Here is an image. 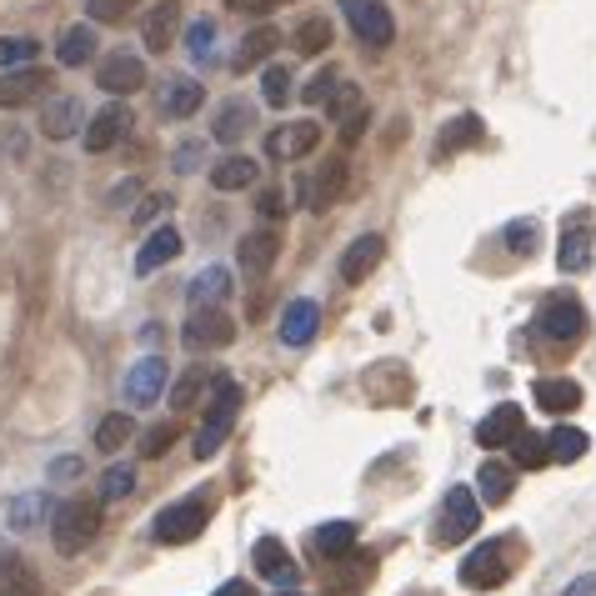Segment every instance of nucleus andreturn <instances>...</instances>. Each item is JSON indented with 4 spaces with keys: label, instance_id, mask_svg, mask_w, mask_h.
Wrapping results in <instances>:
<instances>
[{
    "label": "nucleus",
    "instance_id": "nucleus-1",
    "mask_svg": "<svg viewBox=\"0 0 596 596\" xmlns=\"http://www.w3.org/2000/svg\"><path fill=\"white\" fill-rule=\"evenodd\" d=\"M241 401H246L241 382H226V376H221V382H215V392L206 396V421H201V431H196V456H201V461L226 446L231 426H236Z\"/></svg>",
    "mask_w": 596,
    "mask_h": 596
},
{
    "label": "nucleus",
    "instance_id": "nucleus-2",
    "mask_svg": "<svg viewBox=\"0 0 596 596\" xmlns=\"http://www.w3.org/2000/svg\"><path fill=\"white\" fill-rule=\"evenodd\" d=\"M96 531H101V506L85 496L60 501L56 516H50V541H56L60 557H81L96 541Z\"/></svg>",
    "mask_w": 596,
    "mask_h": 596
},
{
    "label": "nucleus",
    "instance_id": "nucleus-3",
    "mask_svg": "<svg viewBox=\"0 0 596 596\" xmlns=\"http://www.w3.org/2000/svg\"><path fill=\"white\" fill-rule=\"evenodd\" d=\"M206 516H211V506H206L201 496L171 501V506H161V512H155L151 537L161 541V547H186V541H196L206 531Z\"/></svg>",
    "mask_w": 596,
    "mask_h": 596
},
{
    "label": "nucleus",
    "instance_id": "nucleus-4",
    "mask_svg": "<svg viewBox=\"0 0 596 596\" xmlns=\"http://www.w3.org/2000/svg\"><path fill=\"white\" fill-rule=\"evenodd\" d=\"M596 261V226H592V211H576L561 221V250H557V266L566 276H582L592 271Z\"/></svg>",
    "mask_w": 596,
    "mask_h": 596
},
{
    "label": "nucleus",
    "instance_id": "nucleus-5",
    "mask_svg": "<svg viewBox=\"0 0 596 596\" xmlns=\"http://www.w3.org/2000/svg\"><path fill=\"white\" fill-rule=\"evenodd\" d=\"M506 576H512V547L506 541H487L461 561V586H471V592H496V586H506Z\"/></svg>",
    "mask_w": 596,
    "mask_h": 596
},
{
    "label": "nucleus",
    "instance_id": "nucleus-6",
    "mask_svg": "<svg viewBox=\"0 0 596 596\" xmlns=\"http://www.w3.org/2000/svg\"><path fill=\"white\" fill-rule=\"evenodd\" d=\"M537 331L547 336L551 347H576V341L586 336V311H582V301L551 296L547 306L537 311Z\"/></svg>",
    "mask_w": 596,
    "mask_h": 596
},
{
    "label": "nucleus",
    "instance_id": "nucleus-7",
    "mask_svg": "<svg viewBox=\"0 0 596 596\" xmlns=\"http://www.w3.org/2000/svg\"><path fill=\"white\" fill-rule=\"evenodd\" d=\"M481 526V501L471 487H452L442 501V526H436V541L442 547H456V541H466L471 531Z\"/></svg>",
    "mask_w": 596,
    "mask_h": 596
},
{
    "label": "nucleus",
    "instance_id": "nucleus-8",
    "mask_svg": "<svg viewBox=\"0 0 596 596\" xmlns=\"http://www.w3.org/2000/svg\"><path fill=\"white\" fill-rule=\"evenodd\" d=\"M341 11H347L357 40H366L371 50H386L396 40V21H392V11H386L382 0H341Z\"/></svg>",
    "mask_w": 596,
    "mask_h": 596
},
{
    "label": "nucleus",
    "instance_id": "nucleus-9",
    "mask_svg": "<svg viewBox=\"0 0 596 596\" xmlns=\"http://www.w3.org/2000/svg\"><path fill=\"white\" fill-rule=\"evenodd\" d=\"M180 341H186V351H221L236 341V322H231L221 306H201V311H191Z\"/></svg>",
    "mask_w": 596,
    "mask_h": 596
},
{
    "label": "nucleus",
    "instance_id": "nucleus-10",
    "mask_svg": "<svg viewBox=\"0 0 596 596\" xmlns=\"http://www.w3.org/2000/svg\"><path fill=\"white\" fill-rule=\"evenodd\" d=\"M96 85L106 91V96H136V91L145 85L141 56H126V50L106 56V60H101V71H96Z\"/></svg>",
    "mask_w": 596,
    "mask_h": 596
},
{
    "label": "nucleus",
    "instance_id": "nucleus-11",
    "mask_svg": "<svg viewBox=\"0 0 596 596\" xmlns=\"http://www.w3.org/2000/svg\"><path fill=\"white\" fill-rule=\"evenodd\" d=\"M316 331H322V306H316L311 296L287 301V311H281V326H276V336H281L287 347H311V341H316Z\"/></svg>",
    "mask_w": 596,
    "mask_h": 596
},
{
    "label": "nucleus",
    "instance_id": "nucleus-12",
    "mask_svg": "<svg viewBox=\"0 0 596 596\" xmlns=\"http://www.w3.org/2000/svg\"><path fill=\"white\" fill-rule=\"evenodd\" d=\"M136 120H131V110L120 106V101H110V106H101L96 116H91V126H85V151L91 155H106L110 145L120 141V136L131 131Z\"/></svg>",
    "mask_w": 596,
    "mask_h": 596
},
{
    "label": "nucleus",
    "instance_id": "nucleus-13",
    "mask_svg": "<svg viewBox=\"0 0 596 596\" xmlns=\"http://www.w3.org/2000/svg\"><path fill=\"white\" fill-rule=\"evenodd\" d=\"M250 566H256V572H261L271 586H296L301 582V566L291 561V551L281 547L276 537H261L256 547H250Z\"/></svg>",
    "mask_w": 596,
    "mask_h": 596
},
{
    "label": "nucleus",
    "instance_id": "nucleus-14",
    "mask_svg": "<svg viewBox=\"0 0 596 596\" xmlns=\"http://www.w3.org/2000/svg\"><path fill=\"white\" fill-rule=\"evenodd\" d=\"M522 431H526V411L512 401H501V406H491L487 421L477 426V442L487 446V452H496V446H512Z\"/></svg>",
    "mask_w": 596,
    "mask_h": 596
},
{
    "label": "nucleus",
    "instance_id": "nucleus-15",
    "mask_svg": "<svg viewBox=\"0 0 596 596\" xmlns=\"http://www.w3.org/2000/svg\"><path fill=\"white\" fill-rule=\"evenodd\" d=\"M316 145H322V126H316V120H296L287 131L266 136V155H276V161H301V155H311Z\"/></svg>",
    "mask_w": 596,
    "mask_h": 596
},
{
    "label": "nucleus",
    "instance_id": "nucleus-16",
    "mask_svg": "<svg viewBox=\"0 0 596 596\" xmlns=\"http://www.w3.org/2000/svg\"><path fill=\"white\" fill-rule=\"evenodd\" d=\"M161 392H166V357L136 361L131 376H126V401H131V406H151Z\"/></svg>",
    "mask_w": 596,
    "mask_h": 596
},
{
    "label": "nucleus",
    "instance_id": "nucleus-17",
    "mask_svg": "<svg viewBox=\"0 0 596 596\" xmlns=\"http://www.w3.org/2000/svg\"><path fill=\"white\" fill-rule=\"evenodd\" d=\"M176 256H180V231L176 226H155L151 236H145V246L136 250V276L161 271V266H171Z\"/></svg>",
    "mask_w": 596,
    "mask_h": 596
},
{
    "label": "nucleus",
    "instance_id": "nucleus-18",
    "mask_svg": "<svg viewBox=\"0 0 596 596\" xmlns=\"http://www.w3.org/2000/svg\"><path fill=\"white\" fill-rule=\"evenodd\" d=\"M531 401H537L541 411H551V417H572L576 406H582V386L566 382V376H541V382L531 386Z\"/></svg>",
    "mask_w": 596,
    "mask_h": 596
},
{
    "label": "nucleus",
    "instance_id": "nucleus-19",
    "mask_svg": "<svg viewBox=\"0 0 596 596\" xmlns=\"http://www.w3.org/2000/svg\"><path fill=\"white\" fill-rule=\"evenodd\" d=\"M341 186H347V161H331L322 176L301 180V206H311V211H326V206L341 196Z\"/></svg>",
    "mask_w": 596,
    "mask_h": 596
},
{
    "label": "nucleus",
    "instance_id": "nucleus-20",
    "mask_svg": "<svg viewBox=\"0 0 596 596\" xmlns=\"http://www.w3.org/2000/svg\"><path fill=\"white\" fill-rule=\"evenodd\" d=\"M382 250H386V241L382 236H361V241H351L347 246V256H341V276H347L351 287H361L376 266H382Z\"/></svg>",
    "mask_w": 596,
    "mask_h": 596
},
{
    "label": "nucleus",
    "instance_id": "nucleus-21",
    "mask_svg": "<svg viewBox=\"0 0 596 596\" xmlns=\"http://www.w3.org/2000/svg\"><path fill=\"white\" fill-rule=\"evenodd\" d=\"M276 256H281V236L276 231H250L241 241V271L246 276H266L276 266Z\"/></svg>",
    "mask_w": 596,
    "mask_h": 596
},
{
    "label": "nucleus",
    "instance_id": "nucleus-22",
    "mask_svg": "<svg viewBox=\"0 0 596 596\" xmlns=\"http://www.w3.org/2000/svg\"><path fill=\"white\" fill-rule=\"evenodd\" d=\"M226 296H231V271H226V266H206V271H196L191 287H186V301H191V311L221 306Z\"/></svg>",
    "mask_w": 596,
    "mask_h": 596
},
{
    "label": "nucleus",
    "instance_id": "nucleus-23",
    "mask_svg": "<svg viewBox=\"0 0 596 596\" xmlns=\"http://www.w3.org/2000/svg\"><path fill=\"white\" fill-rule=\"evenodd\" d=\"M46 75L40 71H5L0 75V110H15V106H31V101L46 91Z\"/></svg>",
    "mask_w": 596,
    "mask_h": 596
},
{
    "label": "nucleus",
    "instance_id": "nucleus-24",
    "mask_svg": "<svg viewBox=\"0 0 596 596\" xmlns=\"http://www.w3.org/2000/svg\"><path fill=\"white\" fill-rule=\"evenodd\" d=\"M81 120H85V106H81V101H75V96H60V101H50V106H46L40 126H46L50 141H71Z\"/></svg>",
    "mask_w": 596,
    "mask_h": 596
},
{
    "label": "nucleus",
    "instance_id": "nucleus-25",
    "mask_svg": "<svg viewBox=\"0 0 596 596\" xmlns=\"http://www.w3.org/2000/svg\"><path fill=\"white\" fill-rule=\"evenodd\" d=\"M0 596H40V576L25 557H0Z\"/></svg>",
    "mask_w": 596,
    "mask_h": 596
},
{
    "label": "nucleus",
    "instance_id": "nucleus-26",
    "mask_svg": "<svg viewBox=\"0 0 596 596\" xmlns=\"http://www.w3.org/2000/svg\"><path fill=\"white\" fill-rule=\"evenodd\" d=\"M96 46H101V36H96V25H71L66 36H60V46H56V60L60 66H85V60L96 56Z\"/></svg>",
    "mask_w": 596,
    "mask_h": 596
},
{
    "label": "nucleus",
    "instance_id": "nucleus-27",
    "mask_svg": "<svg viewBox=\"0 0 596 596\" xmlns=\"http://www.w3.org/2000/svg\"><path fill=\"white\" fill-rule=\"evenodd\" d=\"M250 180H256V161H250V155H221L211 166L215 191H246Z\"/></svg>",
    "mask_w": 596,
    "mask_h": 596
},
{
    "label": "nucleus",
    "instance_id": "nucleus-28",
    "mask_svg": "<svg viewBox=\"0 0 596 596\" xmlns=\"http://www.w3.org/2000/svg\"><path fill=\"white\" fill-rule=\"evenodd\" d=\"M176 31H180V5H176V0H161V5L145 15V46L166 50L171 40H176Z\"/></svg>",
    "mask_w": 596,
    "mask_h": 596
},
{
    "label": "nucleus",
    "instance_id": "nucleus-29",
    "mask_svg": "<svg viewBox=\"0 0 596 596\" xmlns=\"http://www.w3.org/2000/svg\"><path fill=\"white\" fill-rule=\"evenodd\" d=\"M250 126H256V110L246 106V101H226V106H221V116H215V141L221 145H236L241 136L250 131Z\"/></svg>",
    "mask_w": 596,
    "mask_h": 596
},
{
    "label": "nucleus",
    "instance_id": "nucleus-30",
    "mask_svg": "<svg viewBox=\"0 0 596 596\" xmlns=\"http://www.w3.org/2000/svg\"><path fill=\"white\" fill-rule=\"evenodd\" d=\"M201 101H206V91L196 81H171L166 96H161V116L186 120V116H196V110H201Z\"/></svg>",
    "mask_w": 596,
    "mask_h": 596
},
{
    "label": "nucleus",
    "instance_id": "nucleus-31",
    "mask_svg": "<svg viewBox=\"0 0 596 596\" xmlns=\"http://www.w3.org/2000/svg\"><path fill=\"white\" fill-rule=\"evenodd\" d=\"M512 481H516L512 466H501V461H481V471H477V491H481V501H487V506H501V501L512 496Z\"/></svg>",
    "mask_w": 596,
    "mask_h": 596
},
{
    "label": "nucleus",
    "instance_id": "nucleus-32",
    "mask_svg": "<svg viewBox=\"0 0 596 596\" xmlns=\"http://www.w3.org/2000/svg\"><path fill=\"white\" fill-rule=\"evenodd\" d=\"M481 136H487V126H481L477 116H456L452 126L442 131V141H436V151L442 155H456V151H466V145H477Z\"/></svg>",
    "mask_w": 596,
    "mask_h": 596
},
{
    "label": "nucleus",
    "instance_id": "nucleus-33",
    "mask_svg": "<svg viewBox=\"0 0 596 596\" xmlns=\"http://www.w3.org/2000/svg\"><path fill=\"white\" fill-rule=\"evenodd\" d=\"M46 512H50V496H46V491H36V496L11 501V506H5V522H11L15 531H36Z\"/></svg>",
    "mask_w": 596,
    "mask_h": 596
},
{
    "label": "nucleus",
    "instance_id": "nucleus-34",
    "mask_svg": "<svg viewBox=\"0 0 596 596\" xmlns=\"http://www.w3.org/2000/svg\"><path fill=\"white\" fill-rule=\"evenodd\" d=\"M276 46H281V36H276L271 25H261V31H250V36L241 40V50H236V66H241V71H250V66H261V60L271 56Z\"/></svg>",
    "mask_w": 596,
    "mask_h": 596
},
{
    "label": "nucleus",
    "instance_id": "nucleus-35",
    "mask_svg": "<svg viewBox=\"0 0 596 596\" xmlns=\"http://www.w3.org/2000/svg\"><path fill=\"white\" fill-rule=\"evenodd\" d=\"M547 446H551V461H582L586 446H592V436H586V431H576V426H557L547 436Z\"/></svg>",
    "mask_w": 596,
    "mask_h": 596
},
{
    "label": "nucleus",
    "instance_id": "nucleus-36",
    "mask_svg": "<svg viewBox=\"0 0 596 596\" xmlns=\"http://www.w3.org/2000/svg\"><path fill=\"white\" fill-rule=\"evenodd\" d=\"M186 50H191L196 66L215 60V21H211V15H196V21L186 25Z\"/></svg>",
    "mask_w": 596,
    "mask_h": 596
},
{
    "label": "nucleus",
    "instance_id": "nucleus-37",
    "mask_svg": "<svg viewBox=\"0 0 596 596\" xmlns=\"http://www.w3.org/2000/svg\"><path fill=\"white\" fill-rule=\"evenodd\" d=\"M296 50L301 56H322L326 46H331V21H326V15H311V21H301L296 25Z\"/></svg>",
    "mask_w": 596,
    "mask_h": 596
},
{
    "label": "nucleus",
    "instance_id": "nucleus-38",
    "mask_svg": "<svg viewBox=\"0 0 596 596\" xmlns=\"http://www.w3.org/2000/svg\"><path fill=\"white\" fill-rule=\"evenodd\" d=\"M351 547H357V526L351 522H326L322 531H316V551H322V557H347Z\"/></svg>",
    "mask_w": 596,
    "mask_h": 596
},
{
    "label": "nucleus",
    "instance_id": "nucleus-39",
    "mask_svg": "<svg viewBox=\"0 0 596 596\" xmlns=\"http://www.w3.org/2000/svg\"><path fill=\"white\" fill-rule=\"evenodd\" d=\"M131 431H136L131 417H126V411H116V417H106L96 426V446H101V452H120V446L131 442Z\"/></svg>",
    "mask_w": 596,
    "mask_h": 596
},
{
    "label": "nucleus",
    "instance_id": "nucleus-40",
    "mask_svg": "<svg viewBox=\"0 0 596 596\" xmlns=\"http://www.w3.org/2000/svg\"><path fill=\"white\" fill-rule=\"evenodd\" d=\"M40 40L31 36H0V71H15V66H25V60H36Z\"/></svg>",
    "mask_w": 596,
    "mask_h": 596
},
{
    "label": "nucleus",
    "instance_id": "nucleus-41",
    "mask_svg": "<svg viewBox=\"0 0 596 596\" xmlns=\"http://www.w3.org/2000/svg\"><path fill=\"white\" fill-rule=\"evenodd\" d=\"M512 446H516V466H526V471H537V466L551 461L547 436H531V431H522V436H516Z\"/></svg>",
    "mask_w": 596,
    "mask_h": 596
},
{
    "label": "nucleus",
    "instance_id": "nucleus-42",
    "mask_svg": "<svg viewBox=\"0 0 596 596\" xmlns=\"http://www.w3.org/2000/svg\"><path fill=\"white\" fill-rule=\"evenodd\" d=\"M131 491H136V471H131V466L116 461L106 477H101V501H126Z\"/></svg>",
    "mask_w": 596,
    "mask_h": 596
},
{
    "label": "nucleus",
    "instance_id": "nucleus-43",
    "mask_svg": "<svg viewBox=\"0 0 596 596\" xmlns=\"http://www.w3.org/2000/svg\"><path fill=\"white\" fill-rule=\"evenodd\" d=\"M261 101L266 106H287L291 101V71L287 66H271V71L261 75Z\"/></svg>",
    "mask_w": 596,
    "mask_h": 596
},
{
    "label": "nucleus",
    "instance_id": "nucleus-44",
    "mask_svg": "<svg viewBox=\"0 0 596 596\" xmlns=\"http://www.w3.org/2000/svg\"><path fill=\"white\" fill-rule=\"evenodd\" d=\"M537 241H541L537 221H512V226H506V246H512L516 256H531V250H537Z\"/></svg>",
    "mask_w": 596,
    "mask_h": 596
},
{
    "label": "nucleus",
    "instance_id": "nucleus-45",
    "mask_svg": "<svg viewBox=\"0 0 596 596\" xmlns=\"http://www.w3.org/2000/svg\"><path fill=\"white\" fill-rule=\"evenodd\" d=\"M201 386H206V366H191L176 386H171V406H176V411H186V406L196 401V392H201Z\"/></svg>",
    "mask_w": 596,
    "mask_h": 596
},
{
    "label": "nucleus",
    "instance_id": "nucleus-46",
    "mask_svg": "<svg viewBox=\"0 0 596 596\" xmlns=\"http://www.w3.org/2000/svg\"><path fill=\"white\" fill-rule=\"evenodd\" d=\"M326 110L347 120V116H357V110H366V101H361L357 85H341V81H336V91H331V101H326Z\"/></svg>",
    "mask_w": 596,
    "mask_h": 596
},
{
    "label": "nucleus",
    "instance_id": "nucleus-47",
    "mask_svg": "<svg viewBox=\"0 0 596 596\" xmlns=\"http://www.w3.org/2000/svg\"><path fill=\"white\" fill-rule=\"evenodd\" d=\"M331 91H336V71H316L301 96H306V106H326V101H331Z\"/></svg>",
    "mask_w": 596,
    "mask_h": 596
},
{
    "label": "nucleus",
    "instance_id": "nucleus-48",
    "mask_svg": "<svg viewBox=\"0 0 596 596\" xmlns=\"http://www.w3.org/2000/svg\"><path fill=\"white\" fill-rule=\"evenodd\" d=\"M206 161V145L201 141H186V145H176V155H171V166L180 171V176H186V171H196Z\"/></svg>",
    "mask_w": 596,
    "mask_h": 596
},
{
    "label": "nucleus",
    "instance_id": "nucleus-49",
    "mask_svg": "<svg viewBox=\"0 0 596 596\" xmlns=\"http://www.w3.org/2000/svg\"><path fill=\"white\" fill-rule=\"evenodd\" d=\"M85 11H91V21H120L131 11V0H85Z\"/></svg>",
    "mask_w": 596,
    "mask_h": 596
},
{
    "label": "nucleus",
    "instance_id": "nucleus-50",
    "mask_svg": "<svg viewBox=\"0 0 596 596\" xmlns=\"http://www.w3.org/2000/svg\"><path fill=\"white\" fill-rule=\"evenodd\" d=\"M171 442H176V426H151V431H145V446H141V452H145V456H166Z\"/></svg>",
    "mask_w": 596,
    "mask_h": 596
},
{
    "label": "nucleus",
    "instance_id": "nucleus-51",
    "mask_svg": "<svg viewBox=\"0 0 596 596\" xmlns=\"http://www.w3.org/2000/svg\"><path fill=\"white\" fill-rule=\"evenodd\" d=\"M166 196H145V201L141 206H136V221H155V215H161V211H166Z\"/></svg>",
    "mask_w": 596,
    "mask_h": 596
},
{
    "label": "nucleus",
    "instance_id": "nucleus-52",
    "mask_svg": "<svg viewBox=\"0 0 596 596\" xmlns=\"http://www.w3.org/2000/svg\"><path fill=\"white\" fill-rule=\"evenodd\" d=\"M211 596H256V586H250L246 576H236V582H221Z\"/></svg>",
    "mask_w": 596,
    "mask_h": 596
},
{
    "label": "nucleus",
    "instance_id": "nucleus-53",
    "mask_svg": "<svg viewBox=\"0 0 596 596\" xmlns=\"http://www.w3.org/2000/svg\"><path fill=\"white\" fill-rule=\"evenodd\" d=\"M276 5H281V0H236V11H241V15H271Z\"/></svg>",
    "mask_w": 596,
    "mask_h": 596
},
{
    "label": "nucleus",
    "instance_id": "nucleus-54",
    "mask_svg": "<svg viewBox=\"0 0 596 596\" xmlns=\"http://www.w3.org/2000/svg\"><path fill=\"white\" fill-rule=\"evenodd\" d=\"M136 191H141V186H136V180H120L116 191H110V206H126V201H131Z\"/></svg>",
    "mask_w": 596,
    "mask_h": 596
},
{
    "label": "nucleus",
    "instance_id": "nucleus-55",
    "mask_svg": "<svg viewBox=\"0 0 596 596\" xmlns=\"http://www.w3.org/2000/svg\"><path fill=\"white\" fill-rule=\"evenodd\" d=\"M261 211H266V215H281V211H287V201H281V191H266V196H261Z\"/></svg>",
    "mask_w": 596,
    "mask_h": 596
},
{
    "label": "nucleus",
    "instance_id": "nucleus-56",
    "mask_svg": "<svg viewBox=\"0 0 596 596\" xmlns=\"http://www.w3.org/2000/svg\"><path fill=\"white\" fill-rule=\"evenodd\" d=\"M75 471H81V461H56L50 466V477H75Z\"/></svg>",
    "mask_w": 596,
    "mask_h": 596
},
{
    "label": "nucleus",
    "instance_id": "nucleus-57",
    "mask_svg": "<svg viewBox=\"0 0 596 596\" xmlns=\"http://www.w3.org/2000/svg\"><path fill=\"white\" fill-rule=\"evenodd\" d=\"M281 596H296V592H281Z\"/></svg>",
    "mask_w": 596,
    "mask_h": 596
}]
</instances>
